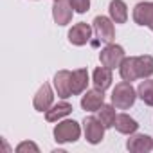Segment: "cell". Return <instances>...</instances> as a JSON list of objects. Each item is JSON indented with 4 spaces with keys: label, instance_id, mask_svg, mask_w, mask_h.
Instances as JSON below:
<instances>
[{
    "label": "cell",
    "instance_id": "cell-1",
    "mask_svg": "<svg viewBox=\"0 0 153 153\" xmlns=\"http://www.w3.org/2000/svg\"><path fill=\"white\" fill-rule=\"evenodd\" d=\"M137 99V90L131 87L130 81H121L115 85L114 92H112V105L119 110H128L130 106H133Z\"/></svg>",
    "mask_w": 153,
    "mask_h": 153
},
{
    "label": "cell",
    "instance_id": "cell-2",
    "mask_svg": "<svg viewBox=\"0 0 153 153\" xmlns=\"http://www.w3.org/2000/svg\"><path fill=\"white\" fill-rule=\"evenodd\" d=\"M52 133H54V140L59 142V144L76 142V140L79 139V135H81V128H79V124L76 123V121L67 119V121L58 123Z\"/></svg>",
    "mask_w": 153,
    "mask_h": 153
},
{
    "label": "cell",
    "instance_id": "cell-3",
    "mask_svg": "<svg viewBox=\"0 0 153 153\" xmlns=\"http://www.w3.org/2000/svg\"><path fill=\"white\" fill-rule=\"evenodd\" d=\"M124 58H126V56H124V49H123L121 45H115V43H108V45L99 52V61H101V65H105V67H108V68H112V70H114L115 67H119Z\"/></svg>",
    "mask_w": 153,
    "mask_h": 153
},
{
    "label": "cell",
    "instance_id": "cell-4",
    "mask_svg": "<svg viewBox=\"0 0 153 153\" xmlns=\"http://www.w3.org/2000/svg\"><path fill=\"white\" fill-rule=\"evenodd\" d=\"M83 130H85V139L90 144H99L105 137V126L97 117H87L83 121Z\"/></svg>",
    "mask_w": 153,
    "mask_h": 153
},
{
    "label": "cell",
    "instance_id": "cell-5",
    "mask_svg": "<svg viewBox=\"0 0 153 153\" xmlns=\"http://www.w3.org/2000/svg\"><path fill=\"white\" fill-rule=\"evenodd\" d=\"M94 33L97 34L99 40L112 43L115 38V29H114V20L108 16H96L94 18Z\"/></svg>",
    "mask_w": 153,
    "mask_h": 153
},
{
    "label": "cell",
    "instance_id": "cell-6",
    "mask_svg": "<svg viewBox=\"0 0 153 153\" xmlns=\"http://www.w3.org/2000/svg\"><path fill=\"white\" fill-rule=\"evenodd\" d=\"M90 36H92V27L88 24H85V22H79V24L72 25V29L68 31V42L72 45H76V47L87 45Z\"/></svg>",
    "mask_w": 153,
    "mask_h": 153
},
{
    "label": "cell",
    "instance_id": "cell-7",
    "mask_svg": "<svg viewBox=\"0 0 153 153\" xmlns=\"http://www.w3.org/2000/svg\"><path fill=\"white\" fill-rule=\"evenodd\" d=\"M72 15H74V9H72L68 0H54V4H52V18H54V22L58 25L70 24Z\"/></svg>",
    "mask_w": 153,
    "mask_h": 153
},
{
    "label": "cell",
    "instance_id": "cell-8",
    "mask_svg": "<svg viewBox=\"0 0 153 153\" xmlns=\"http://www.w3.org/2000/svg\"><path fill=\"white\" fill-rule=\"evenodd\" d=\"M133 20L137 25H146L153 31V2H139L133 7Z\"/></svg>",
    "mask_w": 153,
    "mask_h": 153
},
{
    "label": "cell",
    "instance_id": "cell-9",
    "mask_svg": "<svg viewBox=\"0 0 153 153\" xmlns=\"http://www.w3.org/2000/svg\"><path fill=\"white\" fill-rule=\"evenodd\" d=\"M126 149L131 153H148L153 149V139L144 133H137V135L131 133L126 142Z\"/></svg>",
    "mask_w": 153,
    "mask_h": 153
},
{
    "label": "cell",
    "instance_id": "cell-10",
    "mask_svg": "<svg viewBox=\"0 0 153 153\" xmlns=\"http://www.w3.org/2000/svg\"><path fill=\"white\" fill-rule=\"evenodd\" d=\"M52 101H54L52 88H51L49 83H43V85L38 88L36 96H34V101H33L34 110H36V112H47V110L52 106Z\"/></svg>",
    "mask_w": 153,
    "mask_h": 153
},
{
    "label": "cell",
    "instance_id": "cell-11",
    "mask_svg": "<svg viewBox=\"0 0 153 153\" xmlns=\"http://www.w3.org/2000/svg\"><path fill=\"white\" fill-rule=\"evenodd\" d=\"M70 78H72V72H68V70H58L54 74V90L61 99H67L72 96Z\"/></svg>",
    "mask_w": 153,
    "mask_h": 153
},
{
    "label": "cell",
    "instance_id": "cell-12",
    "mask_svg": "<svg viewBox=\"0 0 153 153\" xmlns=\"http://www.w3.org/2000/svg\"><path fill=\"white\" fill-rule=\"evenodd\" d=\"M105 105V94L103 90H87V94L81 97V108L87 112H97Z\"/></svg>",
    "mask_w": 153,
    "mask_h": 153
},
{
    "label": "cell",
    "instance_id": "cell-13",
    "mask_svg": "<svg viewBox=\"0 0 153 153\" xmlns=\"http://www.w3.org/2000/svg\"><path fill=\"white\" fill-rule=\"evenodd\" d=\"M88 87V70L87 68H78L72 72V78H70V90L72 96H78L83 94Z\"/></svg>",
    "mask_w": 153,
    "mask_h": 153
},
{
    "label": "cell",
    "instance_id": "cell-14",
    "mask_svg": "<svg viewBox=\"0 0 153 153\" xmlns=\"http://www.w3.org/2000/svg\"><path fill=\"white\" fill-rule=\"evenodd\" d=\"M92 83H94V87L97 88V90H106V88H110V85H112V68H108V67H97L96 70H94V78H92Z\"/></svg>",
    "mask_w": 153,
    "mask_h": 153
},
{
    "label": "cell",
    "instance_id": "cell-15",
    "mask_svg": "<svg viewBox=\"0 0 153 153\" xmlns=\"http://www.w3.org/2000/svg\"><path fill=\"white\" fill-rule=\"evenodd\" d=\"M115 130L119 131V133H124V135H131V133H135L137 131V128H139V123L133 119V117H130L128 114H119L117 117H115Z\"/></svg>",
    "mask_w": 153,
    "mask_h": 153
},
{
    "label": "cell",
    "instance_id": "cell-16",
    "mask_svg": "<svg viewBox=\"0 0 153 153\" xmlns=\"http://www.w3.org/2000/svg\"><path fill=\"white\" fill-rule=\"evenodd\" d=\"M68 114H72V105L67 103V101H61V103L51 106V108L45 112V119H47L49 123H56V121H59L61 117H67Z\"/></svg>",
    "mask_w": 153,
    "mask_h": 153
},
{
    "label": "cell",
    "instance_id": "cell-17",
    "mask_svg": "<svg viewBox=\"0 0 153 153\" xmlns=\"http://www.w3.org/2000/svg\"><path fill=\"white\" fill-rule=\"evenodd\" d=\"M108 13L115 24H124L128 20V7L123 0H112L108 6Z\"/></svg>",
    "mask_w": 153,
    "mask_h": 153
},
{
    "label": "cell",
    "instance_id": "cell-18",
    "mask_svg": "<svg viewBox=\"0 0 153 153\" xmlns=\"http://www.w3.org/2000/svg\"><path fill=\"white\" fill-rule=\"evenodd\" d=\"M119 72H121V78L124 81H135L139 78V74H137V65H135V58L130 56V58H124L123 63L119 65Z\"/></svg>",
    "mask_w": 153,
    "mask_h": 153
},
{
    "label": "cell",
    "instance_id": "cell-19",
    "mask_svg": "<svg viewBox=\"0 0 153 153\" xmlns=\"http://www.w3.org/2000/svg\"><path fill=\"white\" fill-rule=\"evenodd\" d=\"M135 65H137L139 78H149V76H153V56H149V54L137 56Z\"/></svg>",
    "mask_w": 153,
    "mask_h": 153
},
{
    "label": "cell",
    "instance_id": "cell-20",
    "mask_svg": "<svg viewBox=\"0 0 153 153\" xmlns=\"http://www.w3.org/2000/svg\"><path fill=\"white\" fill-rule=\"evenodd\" d=\"M115 117H117V114H115V106L114 105H103L97 110V119L103 123L105 128H112L115 124Z\"/></svg>",
    "mask_w": 153,
    "mask_h": 153
},
{
    "label": "cell",
    "instance_id": "cell-21",
    "mask_svg": "<svg viewBox=\"0 0 153 153\" xmlns=\"http://www.w3.org/2000/svg\"><path fill=\"white\" fill-rule=\"evenodd\" d=\"M137 96L148 105V106H153V79L146 78V81H140L139 88H137Z\"/></svg>",
    "mask_w": 153,
    "mask_h": 153
},
{
    "label": "cell",
    "instance_id": "cell-22",
    "mask_svg": "<svg viewBox=\"0 0 153 153\" xmlns=\"http://www.w3.org/2000/svg\"><path fill=\"white\" fill-rule=\"evenodd\" d=\"M68 2H70L72 9L76 13H79V15H83V13H87L90 9V0H68Z\"/></svg>",
    "mask_w": 153,
    "mask_h": 153
},
{
    "label": "cell",
    "instance_id": "cell-23",
    "mask_svg": "<svg viewBox=\"0 0 153 153\" xmlns=\"http://www.w3.org/2000/svg\"><path fill=\"white\" fill-rule=\"evenodd\" d=\"M16 151H18V153H24V151H34V153H38L40 148H38L34 142H20V144L16 146Z\"/></svg>",
    "mask_w": 153,
    "mask_h": 153
}]
</instances>
